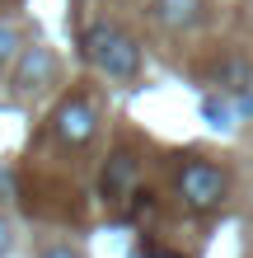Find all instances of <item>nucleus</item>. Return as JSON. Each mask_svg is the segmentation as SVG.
Segmentation results:
<instances>
[{"label":"nucleus","mask_w":253,"mask_h":258,"mask_svg":"<svg viewBox=\"0 0 253 258\" xmlns=\"http://www.w3.org/2000/svg\"><path fill=\"white\" fill-rule=\"evenodd\" d=\"M202 0H150V19L169 33H188V28L202 24Z\"/></svg>","instance_id":"5"},{"label":"nucleus","mask_w":253,"mask_h":258,"mask_svg":"<svg viewBox=\"0 0 253 258\" xmlns=\"http://www.w3.org/2000/svg\"><path fill=\"white\" fill-rule=\"evenodd\" d=\"M24 47H19V24L14 19H0V71L5 66H14V56H19Z\"/></svg>","instance_id":"7"},{"label":"nucleus","mask_w":253,"mask_h":258,"mask_svg":"<svg viewBox=\"0 0 253 258\" xmlns=\"http://www.w3.org/2000/svg\"><path fill=\"white\" fill-rule=\"evenodd\" d=\"M52 75H56V52L47 47V42L24 47L19 56H14V75H10L5 103H28V99H38L42 89L52 85Z\"/></svg>","instance_id":"2"},{"label":"nucleus","mask_w":253,"mask_h":258,"mask_svg":"<svg viewBox=\"0 0 253 258\" xmlns=\"http://www.w3.org/2000/svg\"><path fill=\"white\" fill-rule=\"evenodd\" d=\"M10 249H14V221L5 216V211H0V258H5Z\"/></svg>","instance_id":"10"},{"label":"nucleus","mask_w":253,"mask_h":258,"mask_svg":"<svg viewBox=\"0 0 253 258\" xmlns=\"http://www.w3.org/2000/svg\"><path fill=\"white\" fill-rule=\"evenodd\" d=\"M225 192H230V178H225V169H216L211 160H188L183 169H178V197H183L192 211L220 207Z\"/></svg>","instance_id":"3"},{"label":"nucleus","mask_w":253,"mask_h":258,"mask_svg":"<svg viewBox=\"0 0 253 258\" xmlns=\"http://www.w3.org/2000/svg\"><path fill=\"white\" fill-rule=\"evenodd\" d=\"M85 56L108 80H136L141 75V47L113 24H89L85 28Z\"/></svg>","instance_id":"1"},{"label":"nucleus","mask_w":253,"mask_h":258,"mask_svg":"<svg viewBox=\"0 0 253 258\" xmlns=\"http://www.w3.org/2000/svg\"><path fill=\"white\" fill-rule=\"evenodd\" d=\"M131 183H136V160L117 150V155L108 160V169H103V197H108V202H122V197L131 192Z\"/></svg>","instance_id":"6"},{"label":"nucleus","mask_w":253,"mask_h":258,"mask_svg":"<svg viewBox=\"0 0 253 258\" xmlns=\"http://www.w3.org/2000/svg\"><path fill=\"white\" fill-rule=\"evenodd\" d=\"M38 258H85L70 239H42L38 244Z\"/></svg>","instance_id":"8"},{"label":"nucleus","mask_w":253,"mask_h":258,"mask_svg":"<svg viewBox=\"0 0 253 258\" xmlns=\"http://www.w3.org/2000/svg\"><path fill=\"white\" fill-rule=\"evenodd\" d=\"M220 80H225L230 89H244V80H248V66H244V61H225V71H220Z\"/></svg>","instance_id":"9"},{"label":"nucleus","mask_w":253,"mask_h":258,"mask_svg":"<svg viewBox=\"0 0 253 258\" xmlns=\"http://www.w3.org/2000/svg\"><path fill=\"white\" fill-rule=\"evenodd\" d=\"M150 258H178V253H169V249H150Z\"/></svg>","instance_id":"11"},{"label":"nucleus","mask_w":253,"mask_h":258,"mask_svg":"<svg viewBox=\"0 0 253 258\" xmlns=\"http://www.w3.org/2000/svg\"><path fill=\"white\" fill-rule=\"evenodd\" d=\"M99 132V103L85 99V94H70L61 108L52 113V136L61 146H89Z\"/></svg>","instance_id":"4"}]
</instances>
